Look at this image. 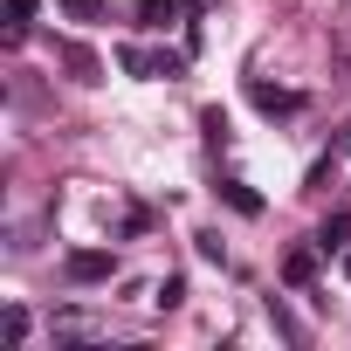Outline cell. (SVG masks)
I'll return each mask as SVG.
<instances>
[{
  "mask_svg": "<svg viewBox=\"0 0 351 351\" xmlns=\"http://www.w3.org/2000/svg\"><path fill=\"white\" fill-rule=\"evenodd\" d=\"M49 330H56V344H104V337H110L90 310H56V324H49Z\"/></svg>",
  "mask_w": 351,
  "mask_h": 351,
  "instance_id": "1",
  "label": "cell"
},
{
  "mask_svg": "<svg viewBox=\"0 0 351 351\" xmlns=\"http://www.w3.org/2000/svg\"><path fill=\"white\" fill-rule=\"evenodd\" d=\"M62 14H69V21H97V14H104V0H62Z\"/></svg>",
  "mask_w": 351,
  "mask_h": 351,
  "instance_id": "10",
  "label": "cell"
},
{
  "mask_svg": "<svg viewBox=\"0 0 351 351\" xmlns=\"http://www.w3.org/2000/svg\"><path fill=\"white\" fill-rule=\"evenodd\" d=\"M62 62H69V69H76V76H83V83H90V76H97V56H90V49H76V42H69V49H62Z\"/></svg>",
  "mask_w": 351,
  "mask_h": 351,
  "instance_id": "8",
  "label": "cell"
},
{
  "mask_svg": "<svg viewBox=\"0 0 351 351\" xmlns=\"http://www.w3.org/2000/svg\"><path fill=\"white\" fill-rule=\"evenodd\" d=\"M255 104H262L269 117H276V110H282V117H289V110H303V97H296V90H269V83H255Z\"/></svg>",
  "mask_w": 351,
  "mask_h": 351,
  "instance_id": "5",
  "label": "cell"
},
{
  "mask_svg": "<svg viewBox=\"0 0 351 351\" xmlns=\"http://www.w3.org/2000/svg\"><path fill=\"white\" fill-rule=\"evenodd\" d=\"M28 21H35V0H8V42H21Z\"/></svg>",
  "mask_w": 351,
  "mask_h": 351,
  "instance_id": "7",
  "label": "cell"
},
{
  "mask_svg": "<svg viewBox=\"0 0 351 351\" xmlns=\"http://www.w3.org/2000/svg\"><path fill=\"white\" fill-rule=\"evenodd\" d=\"M317 255H324V248H289L282 282H289V289H310V282H317Z\"/></svg>",
  "mask_w": 351,
  "mask_h": 351,
  "instance_id": "3",
  "label": "cell"
},
{
  "mask_svg": "<svg viewBox=\"0 0 351 351\" xmlns=\"http://www.w3.org/2000/svg\"><path fill=\"white\" fill-rule=\"evenodd\" d=\"M62 269H69V282H110V276H117V255H110V248H76Z\"/></svg>",
  "mask_w": 351,
  "mask_h": 351,
  "instance_id": "2",
  "label": "cell"
},
{
  "mask_svg": "<svg viewBox=\"0 0 351 351\" xmlns=\"http://www.w3.org/2000/svg\"><path fill=\"white\" fill-rule=\"evenodd\" d=\"M317 248H324V255H344V248H351V214H330V221L317 228Z\"/></svg>",
  "mask_w": 351,
  "mask_h": 351,
  "instance_id": "4",
  "label": "cell"
},
{
  "mask_svg": "<svg viewBox=\"0 0 351 351\" xmlns=\"http://www.w3.org/2000/svg\"><path fill=\"white\" fill-rule=\"evenodd\" d=\"M337 262H344V282H351V248H344V255H337Z\"/></svg>",
  "mask_w": 351,
  "mask_h": 351,
  "instance_id": "12",
  "label": "cell"
},
{
  "mask_svg": "<svg viewBox=\"0 0 351 351\" xmlns=\"http://www.w3.org/2000/svg\"><path fill=\"white\" fill-rule=\"evenodd\" d=\"M221 193H228V200H234V207H241V214H262V200H255V193H248V186H241V180H228V186H221Z\"/></svg>",
  "mask_w": 351,
  "mask_h": 351,
  "instance_id": "9",
  "label": "cell"
},
{
  "mask_svg": "<svg viewBox=\"0 0 351 351\" xmlns=\"http://www.w3.org/2000/svg\"><path fill=\"white\" fill-rule=\"evenodd\" d=\"M180 296H186V282H180V276H165V282H158V296H152V303H158V310H172V303H180Z\"/></svg>",
  "mask_w": 351,
  "mask_h": 351,
  "instance_id": "11",
  "label": "cell"
},
{
  "mask_svg": "<svg viewBox=\"0 0 351 351\" xmlns=\"http://www.w3.org/2000/svg\"><path fill=\"white\" fill-rule=\"evenodd\" d=\"M138 21H145V28H165V21H180V0H138Z\"/></svg>",
  "mask_w": 351,
  "mask_h": 351,
  "instance_id": "6",
  "label": "cell"
}]
</instances>
